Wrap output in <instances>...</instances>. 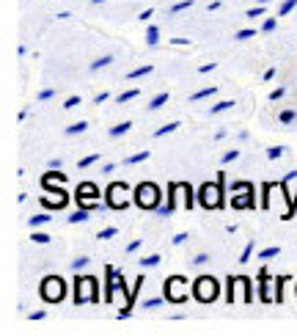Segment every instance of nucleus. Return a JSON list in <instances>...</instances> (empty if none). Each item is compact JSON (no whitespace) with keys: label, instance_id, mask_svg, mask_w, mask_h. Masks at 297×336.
Here are the masks:
<instances>
[{"label":"nucleus","instance_id":"f257e3e1","mask_svg":"<svg viewBox=\"0 0 297 336\" xmlns=\"http://www.w3.org/2000/svg\"><path fill=\"white\" fill-rule=\"evenodd\" d=\"M74 303H99V281L96 276H86V273H74Z\"/></svg>","mask_w":297,"mask_h":336},{"label":"nucleus","instance_id":"f03ea898","mask_svg":"<svg viewBox=\"0 0 297 336\" xmlns=\"http://www.w3.org/2000/svg\"><path fill=\"white\" fill-rule=\"evenodd\" d=\"M223 182H226V174H218V182H204L201 187H198V201H201V207L206 209H220L226 199H223Z\"/></svg>","mask_w":297,"mask_h":336},{"label":"nucleus","instance_id":"7ed1b4c3","mask_svg":"<svg viewBox=\"0 0 297 336\" xmlns=\"http://www.w3.org/2000/svg\"><path fill=\"white\" fill-rule=\"evenodd\" d=\"M132 201H135L140 209H152L154 213V209L160 207V201H162V191L154 185V182H140L135 191H132Z\"/></svg>","mask_w":297,"mask_h":336},{"label":"nucleus","instance_id":"20e7f679","mask_svg":"<svg viewBox=\"0 0 297 336\" xmlns=\"http://www.w3.org/2000/svg\"><path fill=\"white\" fill-rule=\"evenodd\" d=\"M218 295H220V281L215 276H201L193 284V298L198 303H212V301H218Z\"/></svg>","mask_w":297,"mask_h":336},{"label":"nucleus","instance_id":"39448f33","mask_svg":"<svg viewBox=\"0 0 297 336\" xmlns=\"http://www.w3.org/2000/svg\"><path fill=\"white\" fill-rule=\"evenodd\" d=\"M165 298L171 303H184L187 301V298L193 295V287L187 284V279H184V276H168L165 279Z\"/></svg>","mask_w":297,"mask_h":336},{"label":"nucleus","instance_id":"423d86ee","mask_svg":"<svg viewBox=\"0 0 297 336\" xmlns=\"http://www.w3.org/2000/svg\"><path fill=\"white\" fill-rule=\"evenodd\" d=\"M39 295L47 303H61L66 298V281L61 279V276H44V281L39 287Z\"/></svg>","mask_w":297,"mask_h":336},{"label":"nucleus","instance_id":"0eeeda50","mask_svg":"<svg viewBox=\"0 0 297 336\" xmlns=\"http://www.w3.org/2000/svg\"><path fill=\"white\" fill-rule=\"evenodd\" d=\"M99 199H102V191L94 185V182H80L77 191H74V201H77V207L96 209L99 207Z\"/></svg>","mask_w":297,"mask_h":336},{"label":"nucleus","instance_id":"6e6552de","mask_svg":"<svg viewBox=\"0 0 297 336\" xmlns=\"http://www.w3.org/2000/svg\"><path fill=\"white\" fill-rule=\"evenodd\" d=\"M121 193H130V185H127V182H113V185L108 187L105 199H108V207H110V209H127V207H130V199H127V196L121 199Z\"/></svg>","mask_w":297,"mask_h":336},{"label":"nucleus","instance_id":"1a4fd4ad","mask_svg":"<svg viewBox=\"0 0 297 336\" xmlns=\"http://www.w3.org/2000/svg\"><path fill=\"white\" fill-rule=\"evenodd\" d=\"M143 284H146V276H138V279H135V287H132L127 303H124V309H118V314H116L118 320H130V317H132V309H135V301H138V292H140Z\"/></svg>","mask_w":297,"mask_h":336},{"label":"nucleus","instance_id":"9d476101","mask_svg":"<svg viewBox=\"0 0 297 336\" xmlns=\"http://www.w3.org/2000/svg\"><path fill=\"white\" fill-rule=\"evenodd\" d=\"M256 284H259V298H262V303L275 301V298H270V270H267L264 265L259 267V273H256Z\"/></svg>","mask_w":297,"mask_h":336},{"label":"nucleus","instance_id":"9b49d317","mask_svg":"<svg viewBox=\"0 0 297 336\" xmlns=\"http://www.w3.org/2000/svg\"><path fill=\"white\" fill-rule=\"evenodd\" d=\"M113 279H116V267L113 265H105V303H113Z\"/></svg>","mask_w":297,"mask_h":336},{"label":"nucleus","instance_id":"f8f14e48","mask_svg":"<svg viewBox=\"0 0 297 336\" xmlns=\"http://www.w3.org/2000/svg\"><path fill=\"white\" fill-rule=\"evenodd\" d=\"M168 99H171V91H160V94H154L152 99H148V105H146V111H160L162 105H168Z\"/></svg>","mask_w":297,"mask_h":336},{"label":"nucleus","instance_id":"ddd939ff","mask_svg":"<svg viewBox=\"0 0 297 336\" xmlns=\"http://www.w3.org/2000/svg\"><path fill=\"white\" fill-rule=\"evenodd\" d=\"M91 213H94L91 207H77L69 218H66V221H69V223H88V221H91Z\"/></svg>","mask_w":297,"mask_h":336},{"label":"nucleus","instance_id":"4468645a","mask_svg":"<svg viewBox=\"0 0 297 336\" xmlns=\"http://www.w3.org/2000/svg\"><path fill=\"white\" fill-rule=\"evenodd\" d=\"M53 182H58V185H63L66 182V174L61 171V168H50V171L41 177V185H53Z\"/></svg>","mask_w":297,"mask_h":336},{"label":"nucleus","instance_id":"2eb2a0df","mask_svg":"<svg viewBox=\"0 0 297 336\" xmlns=\"http://www.w3.org/2000/svg\"><path fill=\"white\" fill-rule=\"evenodd\" d=\"M50 221H53V215H50V209H44V213H36V215L28 218V226H31V229H39V226L50 223Z\"/></svg>","mask_w":297,"mask_h":336},{"label":"nucleus","instance_id":"dca6fc26","mask_svg":"<svg viewBox=\"0 0 297 336\" xmlns=\"http://www.w3.org/2000/svg\"><path fill=\"white\" fill-rule=\"evenodd\" d=\"M152 157V149H140L135 155H127L124 157V165H138V163H146V160Z\"/></svg>","mask_w":297,"mask_h":336},{"label":"nucleus","instance_id":"f3484780","mask_svg":"<svg viewBox=\"0 0 297 336\" xmlns=\"http://www.w3.org/2000/svg\"><path fill=\"white\" fill-rule=\"evenodd\" d=\"M146 47H160V28L157 25H146Z\"/></svg>","mask_w":297,"mask_h":336},{"label":"nucleus","instance_id":"a211bd4d","mask_svg":"<svg viewBox=\"0 0 297 336\" xmlns=\"http://www.w3.org/2000/svg\"><path fill=\"white\" fill-rule=\"evenodd\" d=\"M113 61H116V58L110 55V53H105V55H99V58H96V61H91V67H88V72H102L105 67H110Z\"/></svg>","mask_w":297,"mask_h":336},{"label":"nucleus","instance_id":"6ab92c4d","mask_svg":"<svg viewBox=\"0 0 297 336\" xmlns=\"http://www.w3.org/2000/svg\"><path fill=\"white\" fill-rule=\"evenodd\" d=\"M86 130H88V121H83V119H80V121L69 124V127L63 130V135H66V138H74V135H83Z\"/></svg>","mask_w":297,"mask_h":336},{"label":"nucleus","instance_id":"aec40b11","mask_svg":"<svg viewBox=\"0 0 297 336\" xmlns=\"http://www.w3.org/2000/svg\"><path fill=\"white\" fill-rule=\"evenodd\" d=\"M132 130V121H118V124H113V127L108 130V135L110 138H121V135H127Z\"/></svg>","mask_w":297,"mask_h":336},{"label":"nucleus","instance_id":"412c9836","mask_svg":"<svg viewBox=\"0 0 297 336\" xmlns=\"http://www.w3.org/2000/svg\"><path fill=\"white\" fill-rule=\"evenodd\" d=\"M237 105L234 99H220V102H215V105L209 108V116H218V113H226V111H231V108Z\"/></svg>","mask_w":297,"mask_h":336},{"label":"nucleus","instance_id":"4be33fe9","mask_svg":"<svg viewBox=\"0 0 297 336\" xmlns=\"http://www.w3.org/2000/svg\"><path fill=\"white\" fill-rule=\"evenodd\" d=\"M179 127H182V121H168V124H162V127L154 130V138H165V135H171V133H176Z\"/></svg>","mask_w":297,"mask_h":336},{"label":"nucleus","instance_id":"5701e85b","mask_svg":"<svg viewBox=\"0 0 297 336\" xmlns=\"http://www.w3.org/2000/svg\"><path fill=\"white\" fill-rule=\"evenodd\" d=\"M160 262H162V257H160V254H148V257L138 259V265L143 267V270H152V267H160Z\"/></svg>","mask_w":297,"mask_h":336},{"label":"nucleus","instance_id":"b1692460","mask_svg":"<svg viewBox=\"0 0 297 336\" xmlns=\"http://www.w3.org/2000/svg\"><path fill=\"white\" fill-rule=\"evenodd\" d=\"M218 94V86H209V89H201V91H196V94H190V102H204V99H209Z\"/></svg>","mask_w":297,"mask_h":336},{"label":"nucleus","instance_id":"393cba45","mask_svg":"<svg viewBox=\"0 0 297 336\" xmlns=\"http://www.w3.org/2000/svg\"><path fill=\"white\" fill-rule=\"evenodd\" d=\"M182 193H184V207L193 209L196 207V191L190 187V182H182Z\"/></svg>","mask_w":297,"mask_h":336},{"label":"nucleus","instance_id":"a878e982","mask_svg":"<svg viewBox=\"0 0 297 336\" xmlns=\"http://www.w3.org/2000/svg\"><path fill=\"white\" fill-rule=\"evenodd\" d=\"M138 97H140V89H127V91H121L116 97V105H127V102L138 99Z\"/></svg>","mask_w":297,"mask_h":336},{"label":"nucleus","instance_id":"bb28decb","mask_svg":"<svg viewBox=\"0 0 297 336\" xmlns=\"http://www.w3.org/2000/svg\"><path fill=\"white\" fill-rule=\"evenodd\" d=\"M154 72V67L152 64H143V67H138V69H132L130 75H127V80H140V77H148Z\"/></svg>","mask_w":297,"mask_h":336},{"label":"nucleus","instance_id":"cd10ccee","mask_svg":"<svg viewBox=\"0 0 297 336\" xmlns=\"http://www.w3.org/2000/svg\"><path fill=\"white\" fill-rule=\"evenodd\" d=\"M297 121V111H292V108H284V111L278 113V124H284V127H289V124Z\"/></svg>","mask_w":297,"mask_h":336},{"label":"nucleus","instance_id":"c85d7f7f","mask_svg":"<svg viewBox=\"0 0 297 336\" xmlns=\"http://www.w3.org/2000/svg\"><path fill=\"white\" fill-rule=\"evenodd\" d=\"M275 303H284V284L289 281V276H275Z\"/></svg>","mask_w":297,"mask_h":336},{"label":"nucleus","instance_id":"c756f323","mask_svg":"<svg viewBox=\"0 0 297 336\" xmlns=\"http://www.w3.org/2000/svg\"><path fill=\"white\" fill-rule=\"evenodd\" d=\"M240 284L245 289V303H253V284H250L248 276H240Z\"/></svg>","mask_w":297,"mask_h":336},{"label":"nucleus","instance_id":"7c9ffc66","mask_svg":"<svg viewBox=\"0 0 297 336\" xmlns=\"http://www.w3.org/2000/svg\"><path fill=\"white\" fill-rule=\"evenodd\" d=\"M272 187H278V182H264V185H262V207L264 209H270V191H272Z\"/></svg>","mask_w":297,"mask_h":336},{"label":"nucleus","instance_id":"2f4dec72","mask_svg":"<svg viewBox=\"0 0 297 336\" xmlns=\"http://www.w3.org/2000/svg\"><path fill=\"white\" fill-rule=\"evenodd\" d=\"M281 254V248L278 245H270V248H262V251H259V259L262 262H270V259H275Z\"/></svg>","mask_w":297,"mask_h":336},{"label":"nucleus","instance_id":"473e14b6","mask_svg":"<svg viewBox=\"0 0 297 336\" xmlns=\"http://www.w3.org/2000/svg\"><path fill=\"white\" fill-rule=\"evenodd\" d=\"M237 284H240L237 276H228V279H226V301L228 303H234V287H237Z\"/></svg>","mask_w":297,"mask_h":336},{"label":"nucleus","instance_id":"72a5a7b5","mask_svg":"<svg viewBox=\"0 0 297 336\" xmlns=\"http://www.w3.org/2000/svg\"><path fill=\"white\" fill-rule=\"evenodd\" d=\"M50 240H53V235H47L41 229H33V235H31V243H39V245H47Z\"/></svg>","mask_w":297,"mask_h":336},{"label":"nucleus","instance_id":"f704fd0d","mask_svg":"<svg viewBox=\"0 0 297 336\" xmlns=\"http://www.w3.org/2000/svg\"><path fill=\"white\" fill-rule=\"evenodd\" d=\"M187 9H193V0H179V3H174L168 9V14L174 17V14H182V11H187Z\"/></svg>","mask_w":297,"mask_h":336},{"label":"nucleus","instance_id":"c9c22d12","mask_svg":"<svg viewBox=\"0 0 297 336\" xmlns=\"http://www.w3.org/2000/svg\"><path fill=\"white\" fill-rule=\"evenodd\" d=\"M88 265H91V257H77V259H72V270H74V273H83Z\"/></svg>","mask_w":297,"mask_h":336},{"label":"nucleus","instance_id":"e433bc0d","mask_svg":"<svg viewBox=\"0 0 297 336\" xmlns=\"http://www.w3.org/2000/svg\"><path fill=\"white\" fill-rule=\"evenodd\" d=\"M240 155H242L240 149H228V152H223L220 163H223V165H228V163H237V160H240Z\"/></svg>","mask_w":297,"mask_h":336},{"label":"nucleus","instance_id":"4c0bfd02","mask_svg":"<svg viewBox=\"0 0 297 336\" xmlns=\"http://www.w3.org/2000/svg\"><path fill=\"white\" fill-rule=\"evenodd\" d=\"M294 6H297V0H284V3L278 6V17H289V14L294 11Z\"/></svg>","mask_w":297,"mask_h":336},{"label":"nucleus","instance_id":"58836bf2","mask_svg":"<svg viewBox=\"0 0 297 336\" xmlns=\"http://www.w3.org/2000/svg\"><path fill=\"white\" fill-rule=\"evenodd\" d=\"M234 39H237V41H248V39H256V31H253V28H242V31H237V33H234Z\"/></svg>","mask_w":297,"mask_h":336},{"label":"nucleus","instance_id":"ea45409f","mask_svg":"<svg viewBox=\"0 0 297 336\" xmlns=\"http://www.w3.org/2000/svg\"><path fill=\"white\" fill-rule=\"evenodd\" d=\"M253 245H256V243H248V245L242 248L240 259H237V262H240V265H248V262H250V257H253Z\"/></svg>","mask_w":297,"mask_h":336},{"label":"nucleus","instance_id":"a19ab883","mask_svg":"<svg viewBox=\"0 0 297 336\" xmlns=\"http://www.w3.org/2000/svg\"><path fill=\"white\" fill-rule=\"evenodd\" d=\"M275 28H278V14H275V17H267V19H264V23H262V33H272Z\"/></svg>","mask_w":297,"mask_h":336},{"label":"nucleus","instance_id":"79ce46f5","mask_svg":"<svg viewBox=\"0 0 297 336\" xmlns=\"http://www.w3.org/2000/svg\"><path fill=\"white\" fill-rule=\"evenodd\" d=\"M118 235V226H105V229H99V235H96V237H99V240H113Z\"/></svg>","mask_w":297,"mask_h":336},{"label":"nucleus","instance_id":"37998d69","mask_svg":"<svg viewBox=\"0 0 297 336\" xmlns=\"http://www.w3.org/2000/svg\"><path fill=\"white\" fill-rule=\"evenodd\" d=\"M94 163H99V155H86V157L77 163V168H80V171H86V168H91Z\"/></svg>","mask_w":297,"mask_h":336},{"label":"nucleus","instance_id":"c03bdc74","mask_svg":"<svg viewBox=\"0 0 297 336\" xmlns=\"http://www.w3.org/2000/svg\"><path fill=\"white\" fill-rule=\"evenodd\" d=\"M284 152H286V146H270V149H267V160H281Z\"/></svg>","mask_w":297,"mask_h":336},{"label":"nucleus","instance_id":"a18cd8bd","mask_svg":"<svg viewBox=\"0 0 297 336\" xmlns=\"http://www.w3.org/2000/svg\"><path fill=\"white\" fill-rule=\"evenodd\" d=\"M209 259H212L209 254H204V251H201V254H196V257L190 259V265H193V267H204V265H206V262H209Z\"/></svg>","mask_w":297,"mask_h":336},{"label":"nucleus","instance_id":"49530a36","mask_svg":"<svg viewBox=\"0 0 297 336\" xmlns=\"http://www.w3.org/2000/svg\"><path fill=\"white\" fill-rule=\"evenodd\" d=\"M28 320H31V323H41V320H47V309H33V311H28Z\"/></svg>","mask_w":297,"mask_h":336},{"label":"nucleus","instance_id":"de8ad7c7","mask_svg":"<svg viewBox=\"0 0 297 336\" xmlns=\"http://www.w3.org/2000/svg\"><path fill=\"white\" fill-rule=\"evenodd\" d=\"M77 105H83V97L72 94V97H66V102H63V111H72V108H77Z\"/></svg>","mask_w":297,"mask_h":336},{"label":"nucleus","instance_id":"09e8293b","mask_svg":"<svg viewBox=\"0 0 297 336\" xmlns=\"http://www.w3.org/2000/svg\"><path fill=\"white\" fill-rule=\"evenodd\" d=\"M53 97H55V89H41L39 94H36V102L41 105V102H50Z\"/></svg>","mask_w":297,"mask_h":336},{"label":"nucleus","instance_id":"8fccbe9b","mask_svg":"<svg viewBox=\"0 0 297 336\" xmlns=\"http://www.w3.org/2000/svg\"><path fill=\"white\" fill-rule=\"evenodd\" d=\"M162 303H165V298H146V301H143V309L152 311V309H160Z\"/></svg>","mask_w":297,"mask_h":336},{"label":"nucleus","instance_id":"3c124183","mask_svg":"<svg viewBox=\"0 0 297 336\" xmlns=\"http://www.w3.org/2000/svg\"><path fill=\"white\" fill-rule=\"evenodd\" d=\"M264 14H267V11H264V6L259 3L256 9H248V11H245V17H248V19H256V17H264Z\"/></svg>","mask_w":297,"mask_h":336},{"label":"nucleus","instance_id":"603ef678","mask_svg":"<svg viewBox=\"0 0 297 336\" xmlns=\"http://www.w3.org/2000/svg\"><path fill=\"white\" fill-rule=\"evenodd\" d=\"M284 97H286V86H278V89L270 91V102H278V99H284Z\"/></svg>","mask_w":297,"mask_h":336},{"label":"nucleus","instance_id":"864d4df0","mask_svg":"<svg viewBox=\"0 0 297 336\" xmlns=\"http://www.w3.org/2000/svg\"><path fill=\"white\" fill-rule=\"evenodd\" d=\"M187 240H190V235H187V232H179V235L174 237V245H184Z\"/></svg>","mask_w":297,"mask_h":336},{"label":"nucleus","instance_id":"5fc2aeb1","mask_svg":"<svg viewBox=\"0 0 297 336\" xmlns=\"http://www.w3.org/2000/svg\"><path fill=\"white\" fill-rule=\"evenodd\" d=\"M140 245H143V240H140V237H135V240H132V243L127 245V254H135V251H138Z\"/></svg>","mask_w":297,"mask_h":336},{"label":"nucleus","instance_id":"6e6d98bb","mask_svg":"<svg viewBox=\"0 0 297 336\" xmlns=\"http://www.w3.org/2000/svg\"><path fill=\"white\" fill-rule=\"evenodd\" d=\"M47 168H63V157H50L47 160Z\"/></svg>","mask_w":297,"mask_h":336},{"label":"nucleus","instance_id":"4d7b16f0","mask_svg":"<svg viewBox=\"0 0 297 336\" xmlns=\"http://www.w3.org/2000/svg\"><path fill=\"white\" fill-rule=\"evenodd\" d=\"M152 17H154V9H146V11H140V14H138V19H140V23H148Z\"/></svg>","mask_w":297,"mask_h":336},{"label":"nucleus","instance_id":"13d9d810","mask_svg":"<svg viewBox=\"0 0 297 336\" xmlns=\"http://www.w3.org/2000/svg\"><path fill=\"white\" fill-rule=\"evenodd\" d=\"M215 69H218V64H201V67H198V72H201V75H206V72H215Z\"/></svg>","mask_w":297,"mask_h":336},{"label":"nucleus","instance_id":"bf43d9fd","mask_svg":"<svg viewBox=\"0 0 297 336\" xmlns=\"http://www.w3.org/2000/svg\"><path fill=\"white\" fill-rule=\"evenodd\" d=\"M108 99H110V94L102 91V94H96V97H94V105H102V102H108Z\"/></svg>","mask_w":297,"mask_h":336},{"label":"nucleus","instance_id":"052dcab7","mask_svg":"<svg viewBox=\"0 0 297 336\" xmlns=\"http://www.w3.org/2000/svg\"><path fill=\"white\" fill-rule=\"evenodd\" d=\"M294 179H297V168H294V171H286V177H284L286 185H289V182H294Z\"/></svg>","mask_w":297,"mask_h":336},{"label":"nucleus","instance_id":"680f3d73","mask_svg":"<svg viewBox=\"0 0 297 336\" xmlns=\"http://www.w3.org/2000/svg\"><path fill=\"white\" fill-rule=\"evenodd\" d=\"M116 171V163H105L102 165V174H113Z\"/></svg>","mask_w":297,"mask_h":336},{"label":"nucleus","instance_id":"e2e57ef3","mask_svg":"<svg viewBox=\"0 0 297 336\" xmlns=\"http://www.w3.org/2000/svg\"><path fill=\"white\" fill-rule=\"evenodd\" d=\"M220 6H223V3H220V0H212V3H209V11H218V9H220Z\"/></svg>","mask_w":297,"mask_h":336},{"label":"nucleus","instance_id":"0e129e2a","mask_svg":"<svg viewBox=\"0 0 297 336\" xmlns=\"http://www.w3.org/2000/svg\"><path fill=\"white\" fill-rule=\"evenodd\" d=\"M91 3H94V6H99V3H108V0H91Z\"/></svg>","mask_w":297,"mask_h":336},{"label":"nucleus","instance_id":"69168bd1","mask_svg":"<svg viewBox=\"0 0 297 336\" xmlns=\"http://www.w3.org/2000/svg\"><path fill=\"white\" fill-rule=\"evenodd\" d=\"M259 3H262V6H267V3H272V0H259Z\"/></svg>","mask_w":297,"mask_h":336},{"label":"nucleus","instance_id":"338daca9","mask_svg":"<svg viewBox=\"0 0 297 336\" xmlns=\"http://www.w3.org/2000/svg\"><path fill=\"white\" fill-rule=\"evenodd\" d=\"M294 289H297V287H294Z\"/></svg>","mask_w":297,"mask_h":336}]
</instances>
